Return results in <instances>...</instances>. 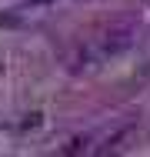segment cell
<instances>
[{"label":"cell","mask_w":150,"mask_h":157,"mask_svg":"<svg viewBox=\"0 0 150 157\" xmlns=\"http://www.w3.org/2000/svg\"><path fill=\"white\" fill-rule=\"evenodd\" d=\"M127 44H130V33H127V30H117V33H107L103 50H107V54H117V50H123Z\"/></svg>","instance_id":"cell-1"}]
</instances>
